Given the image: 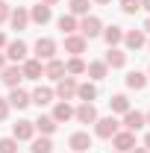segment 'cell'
<instances>
[{
	"label": "cell",
	"mask_w": 150,
	"mask_h": 153,
	"mask_svg": "<svg viewBox=\"0 0 150 153\" xmlns=\"http://www.w3.org/2000/svg\"><path fill=\"white\" fill-rule=\"evenodd\" d=\"M44 76H47V79H62V76H65V62H62V59H50V62H47V65H44Z\"/></svg>",
	"instance_id": "ac0fdd59"
},
{
	"label": "cell",
	"mask_w": 150,
	"mask_h": 153,
	"mask_svg": "<svg viewBox=\"0 0 150 153\" xmlns=\"http://www.w3.org/2000/svg\"><path fill=\"white\" fill-rule=\"evenodd\" d=\"M33 153H50L53 150V141H50V135H41V138H33Z\"/></svg>",
	"instance_id": "f546056e"
},
{
	"label": "cell",
	"mask_w": 150,
	"mask_h": 153,
	"mask_svg": "<svg viewBox=\"0 0 150 153\" xmlns=\"http://www.w3.org/2000/svg\"><path fill=\"white\" fill-rule=\"evenodd\" d=\"M68 144H71L76 153H85L88 147H91V135L88 133H74L71 138H68Z\"/></svg>",
	"instance_id": "ffe728a7"
},
{
	"label": "cell",
	"mask_w": 150,
	"mask_h": 153,
	"mask_svg": "<svg viewBox=\"0 0 150 153\" xmlns=\"http://www.w3.org/2000/svg\"><path fill=\"white\" fill-rule=\"evenodd\" d=\"M9 12H12V6H6V0H0V24L9 21Z\"/></svg>",
	"instance_id": "836d02e7"
},
{
	"label": "cell",
	"mask_w": 150,
	"mask_h": 153,
	"mask_svg": "<svg viewBox=\"0 0 150 153\" xmlns=\"http://www.w3.org/2000/svg\"><path fill=\"white\" fill-rule=\"evenodd\" d=\"M74 118V106L68 103V100H59L56 106H53V121L56 124H65V121H71Z\"/></svg>",
	"instance_id": "2e32d148"
},
{
	"label": "cell",
	"mask_w": 150,
	"mask_h": 153,
	"mask_svg": "<svg viewBox=\"0 0 150 153\" xmlns=\"http://www.w3.org/2000/svg\"><path fill=\"white\" fill-rule=\"evenodd\" d=\"M130 153H150V150H144V147H132Z\"/></svg>",
	"instance_id": "74e56055"
},
{
	"label": "cell",
	"mask_w": 150,
	"mask_h": 153,
	"mask_svg": "<svg viewBox=\"0 0 150 153\" xmlns=\"http://www.w3.org/2000/svg\"><path fill=\"white\" fill-rule=\"evenodd\" d=\"M85 74L91 76V79H103V76L109 74V65H106L103 59H97V62H88V65H85Z\"/></svg>",
	"instance_id": "603a6c76"
},
{
	"label": "cell",
	"mask_w": 150,
	"mask_h": 153,
	"mask_svg": "<svg viewBox=\"0 0 150 153\" xmlns=\"http://www.w3.org/2000/svg\"><path fill=\"white\" fill-rule=\"evenodd\" d=\"M147 47H150V41H147Z\"/></svg>",
	"instance_id": "f6af8a7d"
},
{
	"label": "cell",
	"mask_w": 150,
	"mask_h": 153,
	"mask_svg": "<svg viewBox=\"0 0 150 153\" xmlns=\"http://www.w3.org/2000/svg\"><path fill=\"white\" fill-rule=\"evenodd\" d=\"M6 59H12L15 65L24 62V59H27V41H21V38L9 41V44H6Z\"/></svg>",
	"instance_id": "9c48e42d"
},
{
	"label": "cell",
	"mask_w": 150,
	"mask_h": 153,
	"mask_svg": "<svg viewBox=\"0 0 150 153\" xmlns=\"http://www.w3.org/2000/svg\"><path fill=\"white\" fill-rule=\"evenodd\" d=\"M88 6H91V0H71V15H79V18H85L88 15Z\"/></svg>",
	"instance_id": "4dcf8cb0"
},
{
	"label": "cell",
	"mask_w": 150,
	"mask_h": 153,
	"mask_svg": "<svg viewBox=\"0 0 150 153\" xmlns=\"http://www.w3.org/2000/svg\"><path fill=\"white\" fill-rule=\"evenodd\" d=\"M65 74L68 76H79V74H85V62L79 56H71L68 62H65Z\"/></svg>",
	"instance_id": "83f0119b"
},
{
	"label": "cell",
	"mask_w": 150,
	"mask_h": 153,
	"mask_svg": "<svg viewBox=\"0 0 150 153\" xmlns=\"http://www.w3.org/2000/svg\"><path fill=\"white\" fill-rule=\"evenodd\" d=\"M41 3H47V6H56L59 0H41Z\"/></svg>",
	"instance_id": "60d3db41"
},
{
	"label": "cell",
	"mask_w": 150,
	"mask_h": 153,
	"mask_svg": "<svg viewBox=\"0 0 150 153\" xmlns=\"http://www.w3.org/2000/svg\"><path fill=\"white\" fill-rule=\"evenodd\" d=\"M33 135H36V124L27 121V118H21L18 124L12 127V138H18V141H30Z\"/></svg>",
	"instance_id": "52a82bcc"
},
{
	"label": "cell",
	"mask_w": 150,
	"mask_h": 153,
	"mask_svg": "<svg viewBox=\"0 0 150 153\" xmlns=\"http://www.w3.org/2000/svg\"><path fill=\"white\" fill-rule=\"evenodd\" d=\"M56 24H59V30H62L65 36H74L76 30H79V21H76L74 15H62V18H59Z\"/></svg>",
	"instance_id": "484cf974"
},
{
	"label": "cell",
	"mask_w": 150,
	"mask_h": 153,
	"mask_svg": "<svg viewBox=\"0 0 150 153\" xmlns=\"http://www.w3.org/2000/svg\"><path fill=\"white\" fill-rule=\"evenodd\" d=\"M0 79H3V85H9V88H18V82L24 79L21 65H6V68L0 71Z\"/></svg>",
	"instance_id": "8992f818"
},
{
	"label": "cell",
	"mask_w": 150,
	"mask_h": 153,
	"mask_svg": "<svg viewBox=\"0 0 150 153\" xmlns=\"http://www.w3.org/2000/svg\"><path fill=\"white\" fill-rule=\"evenodd\" d=\"M6 118H9V100L0 97V121H6Z\"/></svg>",
	"instance_id": "e575fe53"
},
{
	"label": "cell",
	"mask_w": 150,
	"mask_h": 153,
	"mask_svg": "<svg viewBox=\"0 0 150 153\" xmlns=\"http://www.w3.org/2000/svg\"><path fill=\"white\" fill-rule=\"evenodd\" d=\"M121 9H124V15H135L141 9V0H121Z\"/></svg>",
	"instance_id": "d6a6232c"
},
{
	"label": "cell",
	"mask_w": 150,
	"mask_h": 153,
	"mask_svg": "<svg viewBox=\"0 0 150 153\" xmlns=\"http://www.w3.org/2000/svg\"><path fill=\"white\" fill-rule=\"evenodd\" d=\"M6 68V53H0V71Z\"/></svg>",
	"instance_id": "d590c367"
},
{
	"label": "cell",
	"mask_w": 150,
	"mask_h": 153,
	"mask_svg": "<svg viewBox=\"0 0 150 153\" xmlns=\"http://www.w3.org/2000/svg\"><path fill=\"white\" fill-rule=\"evenodd\" d=\"M100 36L106 38V44H109V47H118V44L124 41V30H121L118 24H112V27H106V30H103Z\"/></svg>",
	"instance_id": "44dd1931"
},
{
	"label": "cell",
	"mask_w": 150,
	"mask_h": 153,
	"mask_svg": "<svg viewBox=\"0 0 150 153\" xmlns=\"http://www.w3.org/2000/svg\"><path fill=\"white\" fill-rule=\"evenodd\" d=\"M109 106H112V112L124 115L127 109H130V97H127V94H112V100H109Z\"/></svg>",
	"instance_id": "f1b7e54d"
},
{
	"label": "cell",
	"mask_w": 150,
	"mask_h": 153,
	"mask_svg": "<svg viewBox=\"0 0 150 153\" xmlns=\"http://www.w3.org/2000/svg\"><path fill=\"white\" fill-rule=\"evenodd\" d=\"M118 121H115V115H109V118H97L94 121V135L97 138H112L115 133H118Z\"/></svg>",
	"instance_id": "3957f363"
},
{
	"label": "cell",
	"mask_w": 150,
	"mask_h": 153,
	"mask_svg": "<svg viewBox=\"0 0 150 153\" xmlns=\"http://www.w3.org/2000/svg\"><path fill=\"white\" fill-rule=\"evenodd\" d=\"M53 18V6H47V3H38V6H33L30 9V21H36V24H47V21Z\"/></svg>",
	"instance_id": "7c38bea8"
},
{
	"label": "cell",
	"mask_w": 150,
	"mask_h": 153,
	"mask_svg": "<svg viewBox=\"0 0 150 153\" xmlns=\"http://www.w3.org/2000/svg\"><path fill=\"white\" fill-rule=\"evenodd\" d=\"M21 71H24V79H41L44 76V65H41V59H24Z\"/></svg>",
	"instance_id": "5b68a950"
},
{
	"label": "cell",
	"mask_w": 150,
	"mask_h": 153,
	"mask_svg": "<svg viewBox=\"0 0 150 153\" xmlns=\"http://www.w3.org/2000/svg\"><path fill=\"white\" fill-rule=\"evenodd\" d=\"M53 97H56V94H53V88H47V85H38L36 91L30 94V100H33L36 106H47V103H50Z\"/></svg>",
	"instance_id": "7402d4cb"
},
{
	"label": "cell",
	"mask_w": 150,
	"mask_h": 153,
	"mask_svg": "<svg viewBox=\"0 0 150 153\" xmlns=\"http://www.w3.org/2000/svg\"><path fill=\"white\" fill-rule=\"evenodd\" d=\"M112 153H118V150H112Z\"/></svg>",
	"instance_id": "bcb514c9"
},
{
	"label": "cell",
	"mask_w": 150,
	"mask_h": 153,
	"mask_svg": "<svg viewBox=\"0 0 150 153\" xmlns=\"http://www.w3.org/2000/svg\"><path fill=\"white\" fill-rule=\"evenodd\" d=\"M144 30H147V33H150V15H147V21H144Z\"/></svg>",
	"instance_id": "b9f144b4"
},
{
	"label": "cell",
	"mask_w": 150,
	"mask_h": 153,
	"mask_svg": "<svg viewBox=\"0 0 150 153\" xmlns=\"http://www.w3.org/2000/svg\"><path fill=\"white\" fill-rule=\"evenodd\" d=\"M74 118L79 124H94L97 121V109H94V103H79L74 109Z\"/></svg>",
	"instance_id": "8fae6325"
},
{
	"label": "cell",
	"mask_w": 150,
	"mask_h": 153,
	"mask_svg": "<svg viewBox=\"0 0 150 153\" xmlns=\"http://www.w3.org/2000/svg\"><path fill=\"white\" fill-rule=\"evenodd\" d=\"M141 9H147V12H150V0H141Z\"/></svg>",
	"instance_id": "ab89813d"
},
{
	"label": "cell",
	"mask_w": 150,
	"mask_h": 153,
	"mask_svg": "<svg viewBox=\"0 0 150 153\" xmlns=\"http://www.w3.org/2000/svg\"><path fill=\"white\" fill-rule=\"evenodd\" d=\"M6 44H9V41H6V36H3V33H0V47H6Z\"/></svg>",
	"instance_id": "f35d334b"
},
{
	"label": "cell",
	"mask_w": 150,
	"mask_h": 153,
	"mask_svg": "<svg viewBox=\"0 0 150 153\" xmlns=\"http://www.w3.org/2000/svg\"><path fill=\"white\" fill-rule=\"evenodd\" d=\"M100 33H103V24H100L97 15H85V18L79 21V36L85 38V41H88V38H97Z\"/></svg>",
	"instance_id": "7a4b0ae2"
},
{
	"label": "cell",
	"mask_w": 150,
	"mask_h": 153,
	"mask_svg": "<svg viewBox=\"0 0 150 153\" xmlns=\"http://www.w3.org/2000/svg\"><path fill=\"white\" fill-rule=\"evenodd\" d=\"M147 85V76L141 74V71H130L127 74V88H132V91H141Z\"/></svg>",
	"instance_id": "4316f807"
},
{
	"label": "cell",
	"mask_w": 150,
	"mask_h": 153,
	"mask_svg": "<svg viewBox=\"0 0 150 153\" xmlns=\"http://www.w3.org/2000/svg\"><path fill=\"white\" fill-rule=\"evenodd\" d=\"M109 68H124L127 65V53L124 50H118V47H109V53H106V59H103Z\"/></svg>",
	"instance_id": "cb8c5ba5"
},
{
	"label": "cell",
	"mask_w": 150,
	"mask_h": 153,
	"mask_svg": "<svg viewBox=\"0 0 150 153\" xmlns=\"http://www.w3.org/2000/svg\"><path fill=\"white\" fill-rule=\"evenodd\" d=\"M112 147L118 153H130L132 147H135V133H130V130H118V133L112 135Z\"/></svg>",
	"instance_id": "277c9868"
},
{
	"label": "cell",
	"mask_w": 150,
	"mask_h": 153,
	"mask_svg": "<svg viewBox=\"0 0 150 153\" xmlns=\"http://www.w3.org/2000/svg\"><path fill=\"white\" fill-rule=\"evenodd\" d=\"M144 124H150V112H147V115H144Z\"/></svg>",
	"instance_id": "ee69618b"
},
{
	"label": "cell",
	"mask_w": 150,
	"mask_h": 153,
	"mask_svg": "<svg viewBox=\"0 0 150 153\" xmlns=\"http://www.w3.org/2000/svg\"><path fill=\"white\" fill-rule=\"evenodd\" d=\"M9 24H12V30H27V24H30V12H27L24 6H15V9L9 12Z\"/></svg>",
	"instance_id": "4fadbf2b"
},
{
	"label": "cell",
	"mask_w": 150,
	"mask_h": 153,
	"mask_svg": "<svg viewBox=\"0 0 150 153\" xmlns=\"http://www.w3.org/2000/svg\"><path fill=\"white\" fill-rule=\"evenodd\" d=\"M6 100H9V106H15V109H27V106L33 103V100H30V91H24V88H12Z\"/></svg>",
	"instance_id": "9a60e30c"
},
{
	"label": "cell",
	"mask_w": 150,
	"mask_h": 153,
	"mask_svg": "<svg viewBox=\"0 0 150 153\" xmlns=\"http://www.w3.org/2000/svg\"><path fill=\"white\" fill-rule=\"evenodd\" d=\"M144 150H150V133L144 135Z\"/></svg>",
	"instance_id": "8d00e7d4"
},
{
	"label": "cell",
	"mask_w": 150,
	"mask_h": 153,
	"mask_svg": "<svg viewBox=\"0 0 150 153\" xmlns=\"http://www.w3.org/2000/svg\"><path fill=\"white\" fill-rule=\"evenodd\" d=\"M0 153H18V138H0Z\"/></svg>",
	"instance_id": "1f68e13d"
},
{
	"label": "cell",
	"mask_w": 150,
	"mask_h": 153,
	"mask_svg": "<svg viewBox=\"0 0 150 153\" xmlns=\"http://www.w3.org/2000/svg\"><path fill=\"white\" fill-rule=\"evenodd\" d=\"M94 3H103V6H106V3H112V0H94Z\"/></svg>",
	"instance_id": "7bdbcfd3"
},
{
	"label": "cell",
	"mask_w": 150,
	"mask_h": 153,
	"mask_svg": "<svg viewBox=\"0 0 150 153\" xmlns=\"http://www.w3.org/2000/svg\"><path fill=\"white\" fill-rule=\"evenodd\" d=\"M124 44H127L130 50H138V47H144V44H147V38H144V30H130V33H124Z\"/></svg>",
	"instance_id": "e0dca14e"
},
{
	"label": "cell",
	"mask_w": 150,
	"mask_h": 153,
	"mask_svg": "<svg viewBox=\"0 0 150 153\" xmlns=\"http://www.w3.org/2000/svg\"><path fill=\"white\" fill-rule=\"evenodd\" d=\"M33 124H36V130L41 135H53V133H56V127H59L56 121H53V115H38V121H33Z\"/></svg>",
	"instance_id": "d6986e66"
},
{
	"label": "cell",
	"mask_w": 150,
	"mask_h": 153,
	"mask_svg": "<svg viewBox=\"0 0 150 153\" xmlns=\"http://www.w3.org/2000/svg\"><path fill=\"white\" fill-rule=\"evenodd\" d=\"M85 38L82 36H65V53H71V56H79V53H85Z\"/></svg>",
	"instance_id": "5bb4252c"
},
{
	"label": "cell",
	"mask_w": 150,
	"mask_h": 153,
	"mask_svg": "<svg viewBox=\"0 0 150 153\" xmlns=\"http://www.w3.org/2000/svg\"><path fill=\"white\" fill-rule=\"evenodd\" d=\"M76 97H79L82 103H91L94 97H97V85H94V82H79V85H76Z\"/></svg>",
	"instance_id": "d4e9b609"
},
{
	"label": "cell",
	"mask_w": 150,
	"mask_h": 153,
	"mask_svg": "<svg viewBox=\"0 0 150 153\" xmlns=\"http://www.w3.org/2000/svg\"><path fill=\"white\" fill-rule=\"evenodd\" d=\"M141 127H144V112H138V109H127V112H124V130L138 133Z\"/></svg>",
	"instance_id": "30bf717a"
},
{
	"label": "cell",
	"mask_w": 150,
	"mask_h": 153,
	"mask_svg": "<svg viewBox=\"0 0 150 153\" xmlns=\"http://www.w3.org/2000/svg\"><path fill=\"white\" fill-rule=\"evenodd\" d=\"M53 56H56V41H53V38H38L36 41V59L50 62Z\"/></svg>",
	"instance_id": "ba28073f"
},
{
	"label": "cell",
	"mask_w": 150,
	"mask_h": 153,
	"mask_svg": "<svg viewBox=\"0 0 150 153\" xmlns=\"http://www.w3.org/2000/svg\"><path fill=\"white\" fill-rule=\"evenodd\" d=\"M76 85H79V82H76V76H68V74H65V76L56 82L53 94H56L59 100H74V97H76Z\"/></svg>",
	"instance_id": "6da1fadb"
}]
</instances>
